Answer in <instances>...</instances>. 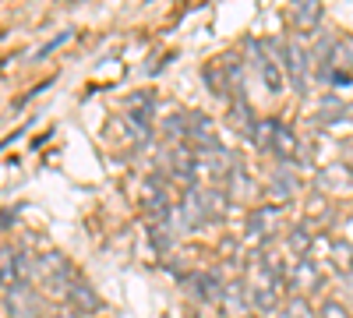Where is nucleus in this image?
<instances>
[{
  "label": "nucleus",
  "instance_id": "12",
  "mask_svg": "<svg viewBox=\"0 0 353 318\" xmlns=\"http://www.w3.org/2000/svg\"><path fill=\"white\" fill-rule=\"evenodd\" d=\"M276 219H279V212H276L272 206H261V209H254V212H251L248 230H251V234H258V237H265V234H272Z\"/></svg>",
  "mask_w": 353,
  "mask_h": 318
},
{
  "label": "nucleus",
  "instance_id": "10",
  "mask_svg": "<svg viewBox=\"0 0 353 318\" xmlns=\"http://www.w3.org/2000/svg\"><path fill=\"white\" fill-rule=\"evenodd\" d=\"M258 71H261V81H265V89L269 92H283V68H279V61L265 50V53H258Z\"/></svg>",
  "mask_w": 353,
  "mask_h": 318
},
{
  "label": "nucleus",
  "instance_id": "15",
  "mask_svg": "<svg viewBox=\"0 0 353 318\" xmlns=\"http://www.w3.org/2000/svg\"><path fill=\"white\" fill-rule=\"evenodd\" d=\"M283 318H311V304H307V297H293V301H286V315Z\"/></svg>",
  "mask_w": 353,
  "mask_h": 318
},
{
  "label": "nucleus",
  "instance_id": "18",
  "mask_svg": "<svg viewBox=\"0 0 353 318\" xmlns=\"http://www.w3.org/2000/svg\"><path fill=\"white\" fill-rule=\"evenodd\" d=\"M68 36H71V32H61V36H57V39H53V43H46V46H43V50H39V57H46V53H50V50H57V46H61V43H64V39H68Z\"/></svg>",
  "mask_w": 353,
  "mask_h": 318
},
{
  "label": "nucleus",
  "instance_id": "17",
  "mask_svg": "<svg viewBox=\"0 0 353 318\" xmlns=\"http://www.w3.org/2000/svg\"><path fill=\"white\" fill-rule=\"evenodd\" d=\"M14 219H18V212H14V209H0V234H4V230H11V226H14Z\"/></svg>",
  "mask_w": 353,
  "mask_h": 318
},
{
  "label": "nucleus",
  "instance_id": "11",
  "mask_svg": "<svg viewBox=\"0 0 353 318\" xmlns=\"http://www.w3.org/2000/svg\"><path fill=\"white\" fill-rule=\"evenodd\" d=\"M311 244H314V237H311L307 226H293L290 234H286V251H290L293 258H307Z\"/></svg>",
  "mask_w": 353,
  "mask_h": 318
},
{
  "label": "nucleus",
  "instance_id": "13",
  "mask_svg": "<svg viewBox=\"0 0 353 318\" xmlns=\"http://www.w3.org/2000/svg\"><path fill=\"white\" fill-rule=\"evenodd\" d=\"M329 255H332V266H336L339 272H353V244L332 241V244H329Z\"/></svg>",
  "mask_w": 353,
  "mask_h": 318
},
{
  "label": "nucleus",
  "instance_id": "14",
  "mask_svg": "<svg viewBox=\"0 0 353 318\" xmlns=\"http://www.w3.org/2000/svg\"><path fill=\"white\" fill-rule=\"evenodd\" d=\"M321 184H325L329 191H346V188L353 184V173H350L346 166H332V170H325V177H321Z\"/></svg>",
  "mask_w": 353,
  "mask_h": 318
},
{
  "label": "nucleus",
  "instance_id": "7",
  "mask_svg": "<svg viewBox=\"0 0 353 318\" xmlns=\"http://www.w3.org/2000/svg\"><path fill=\"white\" fill-rule=\"evenodd\" d=\"M248 290H251V311H258V315L279 311V286L276 283H258V286H248Z\"/></svg>",
  "mask_w": 353,
  "mask_h": 318
},
{
  "label": "nucleus",
  "instance_id": "2",
  "mask_svg": "<svg viewBox=\"0 0 353 318\" xmlns=\"http://www.w3.org/2000/svg\"><path fill=\"white\" fill-rule=\"evenodd\" d=\"M272 57L279 61V68L290 74V81L304 92V85H307V53H304L301 46L286 43V39H276V43H272Z\"/></svg>",
  "mask_w": 353,
  "mask_h": 318
},
{
  "label": "nucleus",
  "instance_id": "3",
  "mask_svg": "<svg viewBox=\"0 0 353 318\" xmlns=\"http://www.w3.org/2000/svg\"><path fill=\"white\" fill-rule=\"evenodd\" d=\"M290 286L297 290V297L314 294L318 286H321V269L311 262V258H297V262H293V269H290Z\"/></svg>",
  "mask_w": 353,
  "mask_h": 318
},
{
  "label": "nucleus",
  "instance_id": "1",
  "mask_svg": "<svg viewBox=\"0 0 353 318\" xmlns=\"http://www.w3.org/2000/svg\"><path fill=\"white\" fill-rule=\"evenodd\" d=\"M251 141H254L258 149L272 152L276 159H286V163H293V159L301 156V141H297V135H293L283 121H258Z\"/></svg>",
  "mask_w": 353,
  "mask_h": 318
},
{
  "label": "nucleus",
  "instance_id": "5",
  "mask_svg": "<svg viewBox=\"0 0 353 318\" xmlns=\"http://www.w3.org/2000/svg\"><path fill=\"white\" fill-rule=\"evenodd\" d=\"M25 283V258L14 251H0V290H14Z\"/></svg>",
  "mask_w": 353,
  "mask_h": 318
},
{
  "label": "nucleus",
  "instance_id": "8",
  "mask_svg": "<svg viewBox=\"0 0 353 318\" xmlns=\"http://www.w3.org/2000/svg\"><path fill=\"white\" fill-rule=\"evenodd\" d=\"M188 290L198 301H219L223 297V286H219L216 272H194V276H188Z\"/></svg>",
  "mask_w": 353,
  "mask_h": 318
},
{
  "label": "nucleus",
  "instance_id": "6",
  "mask_svg": "<svg viewBox=\"0 0 353 318\" xmlns=\"http://www.w3.org/2000/svg\"><path fill=\"white\" fill-rule=\"evenodd\" d=\"M68 301H71V308L78 311V315H96L99 308H103V301H99V294L88 286L85 279H74L71 283V294H68Z\"/></svg>",
  "mask_w": 353,
  "mask_h": 318
},
{
  "label": "nucleus",
  "instance_id": "4",
  "mask_svg": "<svg viewBox=\"0 0 353 318\" xmlns=\"http://www.w3.org/2000/svg\"><path fill=\"white\" fill-rule=\"evenodd\" d=\"M219 304H223V315L226 318H244L251 311V290H248L244 283H226Z\"/></svg>",
  "mask_w": 353,
  "mask_h": 318
},
{
  "label": "nucleus",
  "instance_id": "9",
  "mask_svg": "<svg viewBox=\"0 0 353 318\" xmlns=\"http://www.w3.org/2000/svg\"><path fill=\"white\" fill-rule=\"evenodd\" d=\"M321 21H325V8H321V4H311V0H307V4H297V8H293V25H297L304 36L318 32Z\"/></svg>",
  "mask_w": 353,
  "mask_h": 318
},
{
  "label": "nucleus",
  "instance_id": "16",
  "mask_svg": "<svg viewBox=\"0 0 353 318\" xmlns=\"http://www.w3.org/2000/svg\"><path fill=\"white\" fill-rule=\"evenodd\" d=\"M318 318H350V311L339 301H325V304L318 308Z\"/></svg>",
  "mask_w": 353,
  "mask_h": 318
}]
</instances>
